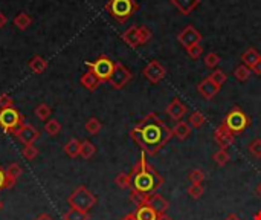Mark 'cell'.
I'll use <instances>...</instances> for the list:
<instances>
[{"mask_svg": "<svg viewBox=\"0 0 261 220\" xmlns=\"http://www.w3.org/2000/svg\"><path fill=\"white\" fill-rule=\"evenodd\" d=\"M130 138L148 156H156L173 138V130L157 116L150 112L130 130Z\"/></svg>", "mask_w": 261, "mask_h": 220, "instance_id": "1", "label": "cell"}, {"mask_svg": "<svg viewBox=\"0 0 261 220\" xmlns=\"http://www.w3.org/2000/svg\"><path fill=\"white\" fill-rule=\"evenodd\" d=\"M130 179H131L130 190L148 196V198L151 194L157 193V190L163 184V178L157 173L151 164H148V161L145 159V153H142L139 161L134 164L130 173Z\"/></svg>", "mask_w": 261, "mask_h": 220, "instance_id": "2", "label": "cell"}, {"mask_svg": "<svg viewBox=\"0 0 261 220\" xmlns=\"http://www.w3.org/2000/svg\"><path fill=\"white\" fill-rule=\"evenodd\" d=\"M104 9L118 23H126L131 15L139 11V3L136 0H109Z\"/></svg>", "mask_w": 261, "mask_h": 220, "instance_id": "3", "label": "cell"}, {"mask_svg": "<svg viewBox=\"0 0 261 220\" xmlns=\"http://www.w3.org/2000/svg\"><path fill=\"white\" fill-rule=\"evenodd\" d=\"M67 204L70 205V208H77V210L89 213L90 208L97 205V196L90 193L86 187L81 185V187L75 188V191L69 196Z\"/></svg>", "mask_w": 261, "mask_h": 220, "instance_id": "4", "label": "cell"}, {"mask_svg": "<svg viewBox=\"0 0 261 220\" xmlns=\"http://www.w3.org/2000/svg\"><path fill=\"white\" fill-rule=\"evenodd\" d=\"M223 124L234 135H240L251 126V118L240 107H234L226 113V116L223 119Z\"/></svg>", "mask_w": 261, "mask_h": 220, "instance_id": "5", "label": "cell"}, {"mask_svg": "<svg viewBox=\"0 0 261 220\" xmlns=\"http://www.w3.org/2000/svg\"><path fill=\"white\" fill-rule=\"evenodd\" d=\"M25 124V116H23L15 107H8V109H0V129L3 133H11Z\"/></svg>", "mask_w": 261, "mask_h": 220, "instance_id": "6", "label": "cell"}, {"mask_svg": "<svg viewBox=\"0 0 261 220\" xmlns=\"http://www.w3.org/2000/svg\"><path fill=\"white\" fill-rule=\"evenodd\" d=\"M86 66L89 67V70H92L97 78L101 83H109V78L112 77L113 69H115V61L112 58H109L107 55H100L95 61H86Z\"/></svg>", "mask_w": 261, "mask_h": 220, "instance_id": "7", "label": "cell"}, {"mask_svg": "<svg viewBox=\"0 0 261 220\" xmlns=\"http://www.w3.org/2000/svg\"><path fill=\"white\" fill-rule=\"evenodd\" d=\"M131 78H133V73L123 63L116 61L112 77L109 78V84L113 89H116V90H121V89H124L131 81Z\"/></svg>", "mask_w": 261, "mask_h": 220, "instance_id": "8", "label": "cell"}, {"mask_svg": "<svg viewBox=\"0 0 261 220\" xmlns=\"http://www.w3.org/2000/svg\"><path fill=\"white\" fill-rule=\"evenodd\" d=\"M142 75H144L151 84H157V83H160L165 78V75H167V69L160 64V61L151 60L144 67V70H142Z\"/></svg>", "mask_w": 261, "mask_h": 220, "instance_id": "9", "label": "cell"}, {"mask_svg": "<svg viewBox=\"0 0 261 220\" xmlns=\"http://www.w3.org/2000/svg\"><path fill=\"white\" fill-rule=\"evenodd\" d=\"M14 136L23 144V145H29V144H34L38 138H40V132L31 126V124H23L20 126L15 132H14Z\"/></svg>", "mask_w": 261, "mask_h": 220, "instance_id": "10", "label": "cell"}, {"mask_svg": "<svg viewBox=\"0 0 261 220\" xmlns=\"http://www.w3.org/2000/svg\"><path fill=\"white\" fill-rule=\"evenodd\" d=\"M202 34L193 26V24H188V26H185L179 34H177V40L182 46L185 47H189L193 44H197L202 41Z\"/></svg>", "mask_w": 261, "mask_h": 220, "instance_id": "11", "label": "cell"}, {"mask_svg": "<svg viewBox=\"0 0 261 220\" xmlns=\"http://www.w3.org/2000/svg\"><path fill=\"white\" fill-rule=\"evenodd\" d=\"M214 141L219 144L220 149L228 150V147H231L235 141V135L222 122V124L214 130Z\"/></svg>", "mask_w": 261, "mask_h": 220, "instance_id": "12", "label": "cell"}, {"mask_svg": "<svg viewBox=\"0 0 261 220\" xmlns=\"http://www.w3.org/2000/svg\"><path fill=\"white\" fill-rule=\"evenodd\" d=\"M165 112L167 115L173 119V121H182V118L186 115L188 109L186 106L179 100V98H174V100L170 101V104L165 107Z\"/></svg>", "mask_w": 261, "mask_h": 220, "instance_id": "13", "label": "cell"}, {"mask_svg": "<svg viewBox=\"0 0 261 220\" xmlns=\"http://www.w3.org/2000/svg\"><path fill=\"white\" fill-rule=\"evenodd\" d=\"M219 90H220V87H217L208 77L197 84V92L200 93L202 98H205V100H212V98L219 93Z\"/></svg>", "mask_w": 261, "mask_h": 220, "instance_id": "14", "label": "cell"}, {"mask_svg": "<svg viewBox=\"0 0 261 220\" xmlns=\"http://www.w3.org/2000/svg\"><path fill=\"white\" fill-rule=\"evenodd\" d=\"M202 0H170V3L182 14V15H189L199 5Z\"/></svg>", "mask_w": 261, "mask_h": 220, "instance_id": "15", "label": "cell"}, {"mask_svg": "<svg viewBox=\"0 0 261 220\" xmlns=\"http://www.w3.org/2000/svg\"><path fill=\"white\" fill-rule=\"evenodd\" d=\"M157 214H167V210L170 208V202L163 198V196L154 193L151 194L150 198H148V202H147Z\"/></svg>", "mask_w": 261, "mask_h": 220, "instance_id": "16", "label": "cell"}, {"mask_svg": "<svg viewBox=\"0 0 261 220\" xmlns=\"http://www.w3.org/2000/svg\"><path fill=\"white\" fill-rule=\"evenodd\" d=\"M5 170H6V190H9L17 184V179L23 175V168L20 167V164L14 162L9 164Z\"/></svg>", "mask_w": 261, "mask_h": 220, "instance_id": "17", "label": "cell"}, {"mask_svg": "<svg viewBox=\"0 0 261 220\" xmlns=\"http://www.w3.org/2000/svg\"><path fill=\"white\" fill-rule=\"evenodd\" d=\"M80 83H81V86L84 89H87L90 92H95V90L100 87V84H101V81L97 78V75H95L92 70H87L86 73H83L81 78H80Z\"/></svg>", "mask_w": 261, "mask_h": 220, "instance_id": "18", "label": "cell"}, {"mask_svg": "<svg viewBox=\"0 0 261 220\" xmlns=\"http://www.w3.org/2000/svg\"><path fill=\"white\" fill-rule=\"evenodd\" d=\"M191 130L193 127L189 126L186 121H177L173 129V136H176L179 141H185L186 138H189V135H191Z\"/></svg>", "mask_w": 261, "mask_h": 220, "instance_id": "19", "label": "cell"}, {"mask_svg": "<svg viewBox=\"0 0 261 220\" xmlns=\"http://www.w3.org/2000/svg\"><path fill=\"white\" fill-rule=\"evenodd\" d=\"M134 214H136V219L137 220H157V217H159V214L148 204L137 207L136 211H134Z\"/></svg>", "mask_w": 261, "mask_h": 220, "instance_id": "20", "label": "cell"}, {"mask_svg": "<svg viewBox=\"0 0 261 220\" xmlns=\"http://www.w3.org/2000/svg\"><path fill=\"white\" fill-rule=\"evenodd\" d=\"M123 41L129 44L130 47H137L139 46V35H137V26H130L126 32L121 35Z\"/></svg>", "mask_w": 261, "mask_h": 220, "instance_id": "21", "label": "cell"}, {"mask_svg": "<svg viewBox=\"0 0 261 220\" xmlns=\"http://www.w3.org/2000/svg\"><path fill=\"white\" fill-rule=\"evenodd\" d=\"M80 152H81V141L80 139H70L66 142L64 145V153L69 156V158H78L80 156Z\"/></svg>", "mask_w": 261, "mask_h": 220, "instance_id": "22", "label": "cell"}, {"mask_svg": "<svg viewBox=\"0 0 261 220\" xmlns=\"http://www.w3.org/2000/svg\"><path fill=\"white\" fill-rule=\"evenodd\" d=\"M14 24H15V28L20 29V31H26L31 24H32V17L26 12H18L15 17H14Z\"/></svg>", "mask_w": 261, "mask_h": 220, "instance_id": "23", "label": "cell"}, {"mask_svg": "<svg viewBox=\"0 0 261 220\" xmlns=\"http://www.w3.org/2000/svg\"><path fill=\"white\" fill-rule=\"evenodd\" d=\"M260 58H261V54L257 51L255 47H249V49H246V51L242 54V61H243V64H246L248 67H252Z\"/></svg>", "mask_w": 261, "mask_h": 220, "instance_id": "24", "label": "cell"}, {"mask_svg": "<svg viewBox=\"0 0 261 220\" xmlns=\"http://www.w3.org/2000/svg\"><path fill=\"white\" fill-rule=\"evenodd\" d=\"M28 66L34 73H43L47 69V61L41 55H35L29 60Z\"/></svg>", "mask_w": 261, "mask_h": 220, "instance_id": "25", "label": "cell"}, {"mask_svg": "<svg viewBox=\"0 0 261 220\" xmlns=\"http://www.w3.org/2000/svg\"><path fill=\"white\" fill-rule=\"evenodd\" d=\"M89 219H90L89 213L77 208H69L63 216V220H89Z\"/></svg>", "mask_w": 261, "mask_h": 220, "instance_id": "26", "label": "cell"}, {"mask_svg": "<svg viewBox=\"0 0 261 220\" xmlns=\"http://www.w3.org/2000/svg\"><path fill=\"white\" fill-rule=\"evenodd\" d=\"M206 122V118H205V115L202 113V112H199V110H196V112H193L191 115H189V118H188V124L191 126L193 129H200L203 124Z\"/></svg>", "mask_w": 261, "mask_h": 220, "instance_id": "27", "label": "cell"}, {"mask_svg": "<svg viewBox=\"0 0 261 220\" xmlns=\"http://www.w3.org/2000/svg\"><path fill=\"white\" fill-rule=\"evenodd\" d=\"M212 83H214L217 87H222L225 83H226V80H228V75L226 73L222 70V69H214L211 73H209V77H208Z\"/></svg>", "mask_w": 261, "mask_h": 220, "instance_id": "28", "label": "cell"}, {"mask_svg": "<svg viewBox=\"0 0 261 220\" xmlns=\"http://www.w3.org/2000/svg\"><path fill=\"white\" fill-rule=\"evenodd\" d=\"M86 132L90 133V135H98L103 129V122L98 119V118H89L87 122H86Z\"/></svg>", "mask_w": 261, "mask_h": 220, "instance_id": "29", "label": "cell"}, {"mask_svg": "<svg viewBox=\"0 0 261 220\" xmlns=\"http://www.w3.org/2000/svg\"><path fill=\"white\" fill-rule=\"evenodd\" d=\"M251 73H252L251 67H248L246 64H239L234 70V77H235V80H239V81H246V80H249Z\"/></svg>", "mask_w": 261, "mask_h": 220, "instance_id": "30", "label": "cell"}, {"mask_svg": "<svg viewBox=\"0 0 261 220\" xmlns=\"http://www.w3.org/2000/svg\"><path fill=\"white\" fill-rule=\"evenodd\" d=\"M97 153V147H95L90 141H83L81 142V152H80V156L83 159H90L95 156Z\"/></svg>", "mask_w": 261, "mask_h": 220, "instance_id": "31", "label": "cell"}, {"mask_svg": "<svg viewBox=\"0 0 261 220\" xmlns=\"http://www.w3.org/2000/svg\"><path fill=\"white\" fill-rule=\"evenodd\" d=\"M44 132L49 136H57L61 132V124L57 119H47V122L44 124Z\"/></svg>", "mask_w": 261, "mask_h": 220, "instance_id": "32", "label": "cell"}, {"mask_svg": "<svg viewBox=\"0 0 261 220\" xmlns=\"http://www.w3.org/2000/svg\"><path fill=\"white\" fill-rule=\"evenodd\" d=\"M137 35H139V44H147L153 38L151 29L148 26H145V24H142V26L137 28Z\"/></svg>", "mask_w": 261, "mask_h": 220, "instance_id": "33", "label": "cell"}, {"mask_svg": "<svg viewBox=\"0 0 261 220\" xmlns=\"http://www.w3.org/2000/svg\"><path fill=\"white\" fill-rule=\"evenodd\" d=\"M34 113H35V116H37L38 119H41V121H47V119L51 118V115H52V110H51V107L47 106V104L41 103V104H38V106L35 107Z\"/></svg>", "mask_w": 261, "mask_h": 220, "instance_id": "34", "label": "cell"}, {"mask_svg": "<svg viewBox=\"0 0 261 220\" xmlns=\"http://www.w3.org/2000/svg\"><path fill=\"white\" fill-rule=\"evenodd\" d=\"M203 61H205V66L208 67V69H217V66L220 64V55L219 54H216V52H209V54H206L205 55V58H203Z\"/></svg>", "mask_w": 261, "mask_h": 220, "instance_id": "35", "label": "cell"}, {"mask_svg": "<svg viewBox=\"0 0 261 220\" xmlns=\"http://www.w3.org/2000/svg\"><path fill=\"white\" fill-rule=\"evenodd\" d=\"M212 159L216 161V164L219 165V167H225L228 162H229V159H231V156H229V153H228V150H225V149H220V150H217L214 155H212Z\"/></svg>", "mask_w": 261, "mask_h": 220, "instance_id": "36", "label": "cell"}, {"mask_svg": "<svg viewBox=\"0 0 261 220\" xmlns=\"http://www.w3.org/2000/svg\"><path fill=\"white\" fill-rule=\"evenodd\" d=\"M248 152H249L255 159H261V138L254 139V141L248 145Z\"/></svg>", "mask_w": 261, "mask_h": 220, "instance_id": "37", "label": "cell"}, {"mask_svg": "<svg viewBox=\"0 0 261 220\" xmlns=\"http://www.w3.org/2000/svg\"><path fill=\"white\" fill-rule=\"evenodd\" d=\"M21 155H23V158L28 159V161H34L38 156V149L34 144L25 145V147H23V150H21Z\"/></svg>", "mask_w": 261, "mask_h": 220, "instance_id": "38", "label": "cell"}, {"mask_svg": "<svg viewBox=\"0 0 261 220\" xmlns=\"http://www.w3.org/2000/svg\"><path fill=\"white\" fill-rule=\"evenodd\" d=\"M206 175H205V171L200 170V168H194L191 170V173L188 175V179L191 181V184H202L205 181Z\"/></svg>", "mask_w": 261, "mask_h": 220, "instance_id": "39", "label": "cell"}, {"mask_svg": "<svg viewBox=\"0 0 261 220\" xmlns=\"http://www.w3.org/2000/svg\"><path fill=\"white\" fill-rule=\"evenodd\" d=\"M115 184L120 187V188H123V190H127V188H130V185H131V179H130V175H127V173H120L116 178H115Z\"/></svg>", "mask_w": 261, "mask_h": 220, "instance_id": "40", "label": "cell"}, {"mask_svg": "<svg viewBox=\"0 0 261 220\" xmlns=\"http://www.w3.org/2000/svg\"><path fill=\"white\" fill-rule=\"evenodd\" d=\"M203 193H205V188L202 184H191L188 187V194L191 196L193 199H200Z\"/></svg>", "mask_w": 261, "mask_h": 220, "instance_id": "41", "label": "cell"}, {"mask_svg": "<svg viewBox=\"0 0 261 220\" xmlns=\"http://www.w3.org/2000/svg\"><path fill=\"white\" fill-rule=\"evenodd\" d=\"M186 54H188V57H191L193 60H197V58H200L202 54H203V47H202L200 43L193 44V46L186 47Z\"/></svg>", "mask_w": 261, "mask_h": 220, "instance_id": "42", "label": "cell"}, {"mask_svg": "<svg viewBox=\"0 0 261 220\" xmlns=\"http://www.w3.org/2000/svg\"><path fill=\"white\" fill-rule=\"evenodd\" d=\"M130 201L137 207L140 205H145L148 202V196H144V194H140V193H136V191H131L130 193Z\"/></svg>", "mask_w": 261, "mask_h": 220, "instance_id": "43", "label": "cell"}, {"mask_svg": "<svg viewBox=\"0 0 261 220\" xmlns=\"http://www.w3.org/2000/svg\"><path fill=\"white\" fill-rule=\"evenodd\" d=\"M14 107V100L8 93H0V109Z\"/></svg>", "mask_w": 261, "mask_h": 220, "instance_id": "44", "label": "cell"}, {"mask_svg": "<svg viewBox=\"0 0 261 220\" xmlns=\"http://www.w3.org/2000/svg\"><path fill=\"white\" fill-rule=\"evenodd\" d=\"M6 190V170L0 165V191Z\"/></svg>", "mask_w": 261, "mask_h": 220, "instance_id": "45", "label": "cell"}, {"mask_svg": "<svg viewBox=\"0 0 261 220\" xmlns=\"http://www.w3.org/2000/svg\"><path fill=\"white\" fill-rule=\"evenodd\" d=\"M251 70L255 73V75H261V58H260V60L252 66V67H251Z\"/></svg>", "mask_w": 261, "mask_h": 220, "instance_id": "46", "label": "cell"}, {"mask_svg": "<svg viewBox=\"0 0 261 220\" xmlns=\"http://www.w3.org/2000/svg\"><path fill=\"white\" fill-rule=\"evenodd\" d=\"M6 23H8V17L3 12H0V29H3L6 26Z\"/></svg>", "mask_w": 261, "mask_h": 220, "instance_id": "47", "label": "cell"}, {"mask_svg": "<svg viewBox=\"0 0 261 220\" xmlns=\"http://www.w3.org/2000/svg\"><path fill=\"white\" fill-rule=\"evenodd\" d=\"M35 220H54L52 219V216H49V214H46V213H43V214H40Z\"/></svg>", "mask_w": 261, "mask_h": 220, "instance_id": "48", "label": "cell"}, {"mask_svg": "<svg viewBox=\"0 0 261 220\" xmlns=\"http://www.w3.org/2000/svg\"><path fill=\"white\" fill-rule=\"evenodd\" d=\"M121 220H137V219H136V214H134V213H129V214L124 216Z\"/></svg>", "mask_w": 261, "mask_h": 220, "instance_id": "49", "label": "cell"}, {"mask_svg": "<svg viewBox=\"0 0 261 220\" xmlns=\"http://www.w3.org/2000/svg\"><path fill=\"white\" fill-rule=\"evenodd\" d=\"M225 220H242L239 216H237V214H228L226 217H225Z\"/></svg>", "mask_w": 261, "mask_h": 220, "instance_id": "50", "label": "cell"}, {"mask_svg": "<svg viewBox=\"0 0 261 220\" xmlns=\"http://www.w3.org/2000/svg\"><path fill=\"white\" fill-rule=\"evenodd\" d=\"M157 220H173V219L170 216H167V214H159Z\"/></svg>", "mask_w": 261, "mask_h": 220, "instance_id": "51", "label": "cell"}, {"mask_svg": "<svg viewBox=\"0 0 261 220\" xmlns=\"http://www.w3.org/2000/svg\"><path fill=\"white\" fill-rule=\"evenodd\" d=\"M257 194L260 196V198H261V182L258 184V187H257Z\"/></svg>", "mask_w": 261, "mask_h": 220, "instance_id": "52", "label": "cell"}, {"mask_svg": "<svg viewBox=\"0 0 261 220\" xmlns=\"http://www.w3.org/2000/svg\"><path fill=\"white\" fill-rule=\"evenodd\" d=\"M254 220H261V211L255 214V217H254Z\"/></svg>", "mask_w": 261, "mask_h": 220, "instance_id": "53", "label": "cell"}, {"mask_svg": "<svg viewBox=\"0 0 261 220\" xmlns=\"http://www.w3.org/2000/svg\"><path fill=\"white\" fill-rule=\"evenodd\" d=\"M2 208H3V202L0 201V211H2Z\"/></svg>", "mask_w": 261, "mask_h": 220, "instance_id": "54", "label": "cell"}]
</instances>
